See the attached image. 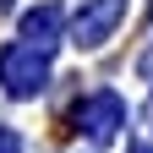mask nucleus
<instances>
[{
	"label": "nucleus",
	"mask_w": 153,
	"mask_h": 153,
	"mask_svg": "<svg viewBox=\"0 0 153 153\" xmlns=\"http://www.w3.org/2000/svg\"><path fill=\"white\" fill-rule=\"evenodd\" d=\"M0 82H6L11 99H38L49 82V60H44V49H33V44H11L6 55H0Z\"/></svg>",
	"instance_id": "f257e3e1"
},
{
	"label": "nucleus",
	"mask_w": 153,
	"mask_h": 153,
	"mask_svg": "<svg viewBox=\"0 0 153 153\" xmlns=\"http://www.w3.org/2000/svg\"><path fill=\"white\" fill-rule=\"evenodd\" d=\"M137 71H142V76H148V82H153V49L142 55V66H137Z\"/></svg>",
	"instance_id": "423d86ee"
},
{
	"label": "nucleus",
	"mask_w": 153,
	"mask_h": 153,
	"mask_svg": "<svg viewBox=\"0 0 153 153\" xmlns=\"http://www.w3.org/2000/svg\"><path fill=\"white\" fill-rule=\"evenodd\" d=\"M126 126V104L120 93H88L82 104H76V131H82L88 142H115Z\"/></svg>",
	"instance_id": "7ed1b4c3"
},
{
	"label": "nucleus",
	"mask_w": 153,
	"mask_h": 153,
	"mask_svg": "<svg viewBox=\"0 0 153 153\" xmlns=\"http://www.w3.org/2000/svg\"><path fill=\"white\" fill-rule=\"evenodd\" d=\"M0 153H22V142H16L11 131H0Z\"/></svg>",
	"instance_id": "39448f33"
},
{
	"label": "nucleus",
	"mask_w": 153,
	"mask_h": 153,
	"mask_svg": "<svg viewBox=\"0 0 153 153\" xmlns=\"http://www.w3.org/2000/svg\"><path fill=\"white\" fill-rule=\"evenodd\" d=\"M148 115H153V104H148Z\"/></svg>",
	"instance_id": "0eeeda50"
},
{
	"label": "nucleus",
	"mask_w": 153,
	"mask_h": 153,
	"mask_svg": "<svg viewBox=\"0 0 153 153\" xmlns=\"http://www.w3.org/2000/svg\"><path fill=\"white\" fill-rule=\"evenodd\" d=\"M126 6H131V0H82L76 16H71V44H76V49H99V44H109L115 27L126 22Z\"/></svg>",
	"instance_id": "f03ea898"
},
{
	"label": "nucleus",
	"mask_w": 153,
	"mask_h": 153,
	"mask_svg": "<svg viewBox=\"0 0 153 153\" xmlns=\"http://www.w3.org/2000/svg\"><path fill=\"white\" fill-rule=\"evenodd\" d=\"M22 44L44 49V55L60 44V6H38V11H27V16H22Z\"/></svg>",
	"instance_id": "20e7f679"
}]
</instances>
